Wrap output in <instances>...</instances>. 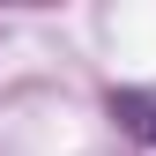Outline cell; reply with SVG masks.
I'll return each mask as SVG.
<instances>
[{
	"label": "cell",
	"mask_w": 156,
	"mask_h": 156,
	"mask_svg": "<svg viewBox=\"0 0 156 156\" xmlns=\"http://www.w3.org/2000/svg\"><path fill=\"white\" fill-rule=\"evenodd\" d=\"M112 112H119V119L141 134V141H156V97H141V89H119V97H112Z\"/></svg>",
	"instance_id": "cell-1"
}]
</instances>
